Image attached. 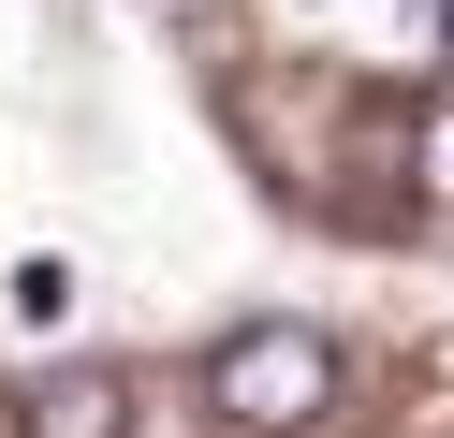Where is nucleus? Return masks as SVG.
I'll return each mask as SVG.
<instances>
[{"mask_svg":"<svg viewBox=\"0 0 454 438\" xmlns=\"http://www.w3.org/2000/svg\"><path fill=\"white\" fill-rule=\"evenodd\" d=\"M206 409L235 438H308L337 409V336L323 321H235V336L206 350Z\"/></svg>","mask_w":454,"mask_h":438,"instance_id":"nucleus-1","label":"nucleus"},{"mask_svg":"<svg viewBox=\"0 0 454 438\" xmlns=\"http://www.w3.org/2000/svg\"><path fill=\"white\" fill-rule=\"evenodd\" d=\"M15 438H132V380L118 365H44L15 395Z\"/></svg>","mask_w":454,"mask_h":438,"instance_id":"nucleus-2","label":"nucleus"},{"mask_svg":"<svg viewBox=\"0 0 454 438\" xmlns=\"http://www.w3.org/2000/svg\"><path fill=\"white\" fill-rule=\"evenodd\" d=\"M15 321H74V263H15Z\"/></svg>","mask_w":454,"mask_h":438,"instance_id":"nucleus-3","label":"nucleus"},{"mask_svg":"<svg viewBox=\"0 0 454 438\" xmlns=\"http://www.w3.org/2000/svg\"><path fill=\"white\" fill-rule=\"evenodd\" d=\"M425 190L454 204V117H440V132H425Z\"/></svg>","mask_w":454,"mask_h":438,"instance_id":"nucleus-4","label":"nucleus"},{"mask_svg":"<svg viewBox=\"0 0 454 438\" xmlns=\"http://www.w3.org/2000/svg\"><path fill=\"white\" fill-rule=\"evenodd\" d=\"M440 73H454V0H440Z\"/></svg>","mask_w":454,"mask_h":438,"instance_id":"nucleus-5","label":"nucleus"}]
</instances>
